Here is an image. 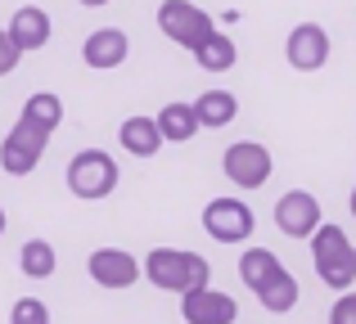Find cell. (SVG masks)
Listing matches in <instances>:
<instances>
[{
    "label": "cell",
    "instance_id": "6da1fadb",
    "mask_svg": "<svg viewBox=\"0 0 356 324\" xmlns=\"http://www.w3.org/2000/svg\"><path fill=\"white\" fill-rule=\"evenodd\" d=\"M140 275H145L154 289L176 293V298H181L185 289H203V284H212L208 257L185 253V248H154V253L140 262Z\"/></svg>",
    "mask_w": 356,
    "mask_h": 324
},
{
    "label": "cell",
    "instance_id": "7a4b0ae2",
    "mask_svg": "<svg viewBox=\"0 0 356 324\" xmlns=\"http://www.w3.org/2000/svg\"><path fill=\"white\" fill-rule=\"evenodd\" d=\"M312 262H316V275L325 280V289L348 293L356 284V248L348 244L343 225L321 221V225L312 230Z\"/></svg>",
    "mask_w": 356,
    "mask_h": 324
},
{
    "label": "cell",
    "instance_id": "3957f363",
    "mask_svg": "<svg viewBox=\"0 0 356 324\" xmlns=\"http://www.w3.org/2000/svg\"><path fill=\"white\" fill-rule=\"evenodd\" d=\"M68 189L77 194L81 203H99V198H108V194L118 189V180H122V171H118V158L113 153H104V149H81L77 158L68 162Z\"/></svg>",
    "mask_w": 356,
    "mask_h": 324
},
{
    "label": "cell",
    "instance_id": "277c9868",
    "mask_svg": "<svg viewBox=\"0 0 356 324\" xmlns=\"http://www.w3.org/2000/svg\"><path fill=\"white\" fill-rule=\"evenodd\" d=\"M158 32H163L172 45H181V50L194 54L217 27H212V18L203 14L194 0H163V5H158Z\"/></svg>",
    "mask_w": 356,
    "mask_h": 324
},
{
    "label": "cell",
    "instance_id": "5b68a950",
    "mask_svg": "<svg viewBox=\"0 0 356 324\" xmlns=\"http://www.w3.org/2000/svg\"><path fill=\"white\" fill-rule=\"evenodd\" d=\"M45 144H50V135L41 131V126H32L27 117H18L14 122V131L0 140V171L5 176H32L36 167H41V158H45Z\"/></svg>",
    "mask_w": 356,
    "mask_h": 324
},
{
    "label": "cell",
    "instance_id": "8992f818",
    "mask_svg": "<svg viewBox=\"0 0 356 324\" xmlns=\"http://www.w3.org/2000/svg\"><path fill=\"white\" fill-rule=\"evenodd\" d=\"M270 149L257 140H235L226 153H221V171H226L230 185H239V189H261V185L270 180Z\"/></svg>",
    "mask_w": 356,
    "mask_h": 324
},
{
    "label": "cell",
    "instance_id": "52a82bcc",
    "mask_svg": "<svg viewBox=\"0 0 356 324\" xmlns=\"http://www.w3.org/2000/svg\"><path fill=\"white\" fill-rule=\"evenodd\" d=\"M203 230H208L217 244H243L257 230V216L243 198H212L203 207Z\"/></svg>",
    "mask_w": 356,
    "mask_h": 324
},
{
    "label": "cell",
    "instance_id": "ba28073f",
    "mask_svg": "<svg viewBox=\"0 0 356 324\" xmlns=\"http://www.w3.org/2000/svg\"><path fill=\"white\" fill-rule=\"evenodd\" d=\"M325 221V212H321V198L316 194H307V189H289V194H280L275 198V225H280V235H289V239H312V230Z\"/></svg>",
    "mask_w": 356,
    "mask_h": 324
},
{
    "label": "cell",
    "instance_id": "9c48e42d",
    "mask_svg": "<svg viewBox=\"0 0 356 324\" xmlns=\"http://www.w3.org/2000/svg\"><path fill=\"white\" fill-rule=\"evenodd\" d=\"M181 316H185V324H235L239 320V302L230 298V293L203 284V289H185L181 293Z\"/></svg>",
    "mask_w": 356,
    "mask_h": 324
},
{
    "label": "cell",
    "instance_id": "30bf717a",
    "mask_svg": "<svg viewBox=\"0 0 356 324\" xmlns=\"http://www.w3.org/2000/svg\"><path fill=\"white\" fill-rule=\"evenodd\" d=\"M330 50H334L330 32H325L321 23H298L284 41V59H289V68H298V72H321L325 63H330Z\"/></svg>",
    "mask_w": 356,
    "mask_h": 324
},
{
    "label": "cell",
    "instance_id": "8fae6325",
    "mask_svg": "<svg viewBox=\"0 0 356 324\" xmlns=\"http://www.w3.org/2000/svg\"><path fill=\"white\" fill-rule=\"evenodd\" d=\"M131 54V36L122 32V27H95V32L81 41V63H86L90 72H113L127 63Z\"/></svg>",
    "mask_w": 356,
    "mask_h": 324
},
{
    "label": "cell",
    "instance_id": "7c38bea8",
    "mask_svg": "<svg viewBox=\"0 0 356 324\" xmlns=\"http://www.w3.org/2000/svg\"><path fill=\"white\" fill-rule=\"evenodd\" d=\"M86 271L99 289H131L140 280V262L131 253H122V248H95L86 257Z\"/></svg>",
    "mask_w": 356,
    "mask_h": 324
},
{
    "label": "cell",
    "instance_id": "4fadbf2b",
    "mask_svg": "<svg viewBox=\"0 0 356 324\" xmlns=\"http://www.w3.org/2000/svg\"><path fill=\"white\" fill-rule=\"evenodd\" d=\"M5 32H9V41L18 45V54L45 50V45H50V14H45L41 5H23V9H14Z\"/></svg>",
    "mask_w": 356,
    "mask_h": 324
},
{
    "label": "cell",
    "instance_id": "5bb4252c",
    "mask_svg": "<svg viewBox=\"0 0 356 324\" xmlns=\"http://www.w3.org/2000/svg\"><path fill=\"white\" fill-rule=\"evenodd\" d=\"M190 108H194V117H199V131H203V126H208V131H221V126H230L239 117L235 90H203Z\"/></svg>",
    "mask_w": 356,
    "mask_h": 324
},
{
    "label": "cell",
    "instance_id": "9a60e30c",
    "mask_svg": "<svg viewBox=\"0 0 356 324\" xmlns=\"http://www.w3.org/2000/svg\"><path fill=\"white\" fill-rule=\"evenodd\" d=\"M154 126H158V135H163V144H190L194 135H199V117H194V108L181 104V99L158 108Z\"/></svg>",
    "mask_w": 356,
    "mask_h": 324
},
{
    "label": "cell",
    "instance_id": "2e32d148",
    "mask_svg": "<svg viewBox=\"0 0 356 324\" xmlns=\"http://www.w3.org/2000/svg\"><path fill=\"white\" fill-rule=\"evenodd\" d=\"M118 144L131 158H154V153L163 149V135H158L154 117H127V122L118 126Z\"/></svg>",
    "mask_w": 356,
    "mask_h": 324
},
{
    "label": "cell",
    "instance_id": "e0dca14e",
    "mask_svg": "<svg viewBox=\"0 0 356 324\" xmlns=\"http://www.w3.org/2000/svg\"><path fill=\"white\" fill-rule=\"evenodd\" d=\"M280 271H284V266H280V257L270 253V248H248V253L239 257V280H243V289H252V293L266 289Z\"/></svg>",
    "mask_w": 356,
    "mask_h": 324
},
{
    "label": "cell",
    "instance_id": "ac0fdd59",
    "mask_svg": "<svg viewBox=\"0 0 356 324\" xmlns=\"http://www.w3.org/2000/svg\"><path fill=\"white\" fill-rule=\"evenodd\" d=\"M18 271H23L27 280H50V275L59 271V253H54L50 239H27L23 253H18Z\"/></svg>",
    "mask_w": 356,
    "mask_h": 324
},
{
    "label": "cell",
    "instance_id": "d6986e66",
    "mask_svg": "<svg viewBox=\"0 0 356 324\" xmlns=\"http://www.w3.org/2000/svg\"><path fill=\"white\" fill-rule=\"evenodd\" d=\"M18 117H27V122L41 126L45 135H54L63 126V99L50 95V90H36V95H27V104H23V113H18Z\"/></svg>",
    "mask_w": 356,
    "mask_h": 324
},
{
    "label": "cell",
    "instance_id": "ffe728a7",
    "mask_svg": "<svg viewBox=\"0 0 356 324\" xmlns=\"http://www.w3.org/2000/svg\"><path fill=\"white\" fill-rule=\"evenodd\" d=\"M235 59H239V50H235V41H230L226 32H212L208 41L194 50V63H199L203 72H230Z\"/></svg>",
    "mask_w": 356,
    "mask_h": 324
},
{
    "label": "cell",
    "instance_id": "44dd1931",
    "mask_svg": "<svg viewBox=\"0 0 356 324\" xmlns=\"http://www.w3.org/2000/svg\"><path fill=\"white\" fill-rule=\"evenodd\" d=\"M257 302L270 311V316H289V311L298 307V280L289 271H280L266 289H257Z\"/></svg>",
    "mask_w": 356,
    "mask_h": 324
},
{
    "label": "cell",
    "instance_id": "7402d4cb",
    "mask_svg": "<svg viewBox=\"0 0 356 324\" xmlns=\"http://www.w3.org/2000/svg\"><path fill=\"white\" fill-rule=\"evenodd\" d=\"M9 324H50V307L41 298H18L9 307Z\"/></svg>",
    "mask_w": 356,
    "mask_h": 324
},
{
    "label": "cell",
    "instance_id": "603a6c76",
    "mask_svg": "<svg viewBox=\"0 0 356 324\" xmlns=\"http://www.w3.org/2000/svg\"><path fill=\"white\" fill-rule=\"evenodd\" d=\"M330 324H356V293H339L334 298V307H330Z\"/></svg>",
    "mask_w": 356,
    "mask_h": 324
},
{
    "label": "cell",
    "instance_id": "cb8c5ba5",
    "mask_svg": "<svg viewBox=\"0 0 356 324\" xmlns=\"http://www.w3.org/2000/svg\"><path fill=\"white\" fill-rule=\"evenodd\" d=\"M18 59H23V54H18V45L9 41V32H5V27H0V77L18 68Z\"/></svg>",
    "mask_w": 356,
    "mask_h": 324
},
{
    "label": "cell",
    "instance_id": "d4e9b609",
    "mask_svg": "<svg viewBox=\"0 0 356 324\" xmlns=\"http://www.w3.org/2000/svg\"><path fill=\"white\" fill-rule=\"evenodd\" d=\"M5 230H9V216H5V207H0V239H5Z\"/></svg>",
    "mask_w": 356,
    "mask_h": 324
},
{
    "label": "cell",
    "instance_id": "484cf974",
    "mask_svg": "<svg viewBox=\"0 0 356 324\" xmlns=\"http://www.w3.org/2000/svg\"><path fill=\"white\" fill-rule=\"evenodd\" d=\"M77 5H90V9H99V5H108V0H77Z\"/></svg>",
    "mask_w": 356,
    "mask_h": 324
},
{
    "label": "cell",
    "instance_id": "4316f807",
    "mask_svg": "<svg viewBox=\"0 0 356 324\" xmlns=\"http://www.w3.org/2000/svg\"><path fill=\"white\" fill-rule=\"evenodd\" d=\"M348 207H352V221H356V185H352V198H348Z\"/></svg>",
    "mask_w": 356,
    "mask_h": 324
}]
</instances>
